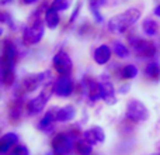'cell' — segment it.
Returning a JSON list of instances; mask_svg holds the SVG:
<instances>
[{"label":"cell","mask_w":160,"mask_h":155,"mask_svg":"<svg viewBox=\"0 0 160 155\" xmlns=\"http://www.w3.org/2000/svg\"><path fill=\"white\" fill-rule=\"evenodd\" d=\"M111 58V48L108 45L102 44L94 51V61L98 65H105Z\"/></svg>","instance_id":"cell-16"},{"label":"cell","mask_w":160,"mask_h":155,"mask_svg":"<svg viewBox=\"0 0 160 155\" xmlns=\"http://www.w3.org/2000/svg\"><path fill=\"white\" fill-rule=\"evenodd\" d=\"M22 2H24L25 4H32V3H35L37 0H22Z\"/></svg>","instance_id":"cell-28"},{"label":"cell","mask_w":160,"mask_h":155,"mask_svg":"<svg viewBox=\"0 0 160 155\" xmlns=\"http://www.w3.org/2000/svg\"><path fill=\"white\" fill-rule=\"evenodd\" d=\"M142 31H143V34L148 37H155L159 31V25H158V23L153 21V20L146 19L143 21V24H142Z\"/></svg>","instance_id":"cell-18"},{"label":"cell","mask_w":160,"mask_h":155,"mask_svg":"<svg viewBox=\"0 0 160 155\" xmlns=\"http://www.w3.org/2000/svg\"><path fill=\"white\" fill-rule=\"evenodd\" d=\"M90 10L93 13V17L97 23H102V16L100 14V7H96V6H90Z\"/></svg>","instance_id":"cell-25"},{"label":"cell","mask_w":160,"mask_h":155,"mask_svg":"<svg viewBox=\"0 0 160 155\" xmlns=\"http://www.w3.org/2000/svg\"><path fill=\"white\" fill-rule=\"evenodd\" d=\"M153 13H155L156 16H159V17H160V4H159V6H156L155 10H153Z\"/></svg>","instance_id":"cell-27"},{"label":"cell","mask_w":160,"mask_h":155,"mask_svg":"<svg viewBox=\"0 0 160 155\" xmlns=\"http://www.w3.org/2000/svg\"><path fill=\"white\" fill-rule=\"evenodd\" d=\"M53 68L61 76H69L73 69V62L69 54L65 51H59L53 56Z\"/></svg>","instance_id":"cell-6"},{"label":"cell","mask_w":160,"mask_h":155,"mask_svg":"<svg viewBox=\"0 0 160 155\" xmlns=\"http://www.w3.org/2000/svg\"><path fill=\"white\" fill-rule=\"evenodd\" d=\"M10 2H13V0H2V4H8Z\"/></svg>","instance_id":"cell-29"},{"label":"cell","mask_w":160,"mask_h":155,"mask_svg":"<svg viewBox=\"0 0 160 155\" xmlns=\"http://www.w3.org/2000/svg\"><path fill=\"white\" fill-rule=\"evenodd\" d=\"M136 75H138V68L135 65H127L121 71V76L124 79H133Z\"/></svg>","instance_id":"cell-21"},{"label":"cell","mask_w":160,"mask_h":155,"mask_svg":"<svg viewBox=\"0 0 160 155\" xmlns=\"http://www.w3.org/2000/svg\"><path fill=\"white\" fill-rule=\"evenodd\" d=\"M56 113H58V109L56 107L48 110L47 113H45V116L41 119L39 124H38L39 130L44 131V133H49V131L53 128V123L56 121Z\"/></svg>","instance_id":"cell-13"},{"label":"cell","mask_w":160,"mask_h":155,"mask_svg":"<svg viewBox=\"0 0 160 155\" xmlns=\"http://www.w3.org/2000/svg\"><path fill=\"white\" fill-rule=\"evenodd\" d=\"M91 147H93V145H91L90 142L86 141L84 138L76 144V148H78V151H79L80 155H88V154H91V150H93Z\"/></svg>","instance_id":"cell-22"},{"label":"cell","mask_w":160,"mask_h":155,"mask_svg":"<svg viewBox=\"0 0 160 155\" xmlns=\"http://www.w3.org/2000/svg\"><path fill=\"white\" fill-rule=\"evenodd\" d=\"M80 7H82V4H79L78 7L75 8V13H73L72 19H70V20H72V21H75V19H76V17H78V14H79V11H80Z\"/></svg>","instance_id":"cell-26"},{"label":"cell","mask_w":160,"mask_h":155,"mask_svg":"<svg viewBox=\"0 0 160 155\" xmlns=\"http://www.w3.org/2000/svg\"><path fill=\"white\" fill-rule=\"evenodd\" d=\"M76 116V107L73 104H68L63 107L58 109V113H56V121L59 123H66L73 120Z\"/></svg>","instance_id":"cell-15"},{"label":"cell","mask_w":160,"mask_h":155,"mask_svg":"<svg viewBox=\"0 0 160 155\" xmlns=\"http://www.w3.org/2000/svg\"><path fill=\"white\" fill-rule=\"evenodd\" d=\"M75 90V83L69 76H61L53 82V93L59 97H68Z\"/></svg>","instance_id":"cell-9"},{"label":"cell","mask_w":160,"mask_h":155,"mask_svg":"<svg viewBox=\"0 0 160 155\" xmlns=\"http://www.w3.org/2000/svg\"><path fill=\"white\" fill-rule=\"evenodd\" d=\"M17 142H18V136L16 133H6L0 141V154H8V151L16 147Z\"/></svg>","instance_id":"cell-14"},{"label":"cell","mask_w":160,"mask_h":155,"mask_svg":"<svg viewBox=\"0 0 160 155\" xmlns=\"http://www.w3.org/2000/svg\"><path fill=\"white\" fill-rule=\"evenodd\" d=\"M17 62V50L10 40H6L3 44L2 55V71H14Z\"/></svg>","instance_id":"cell-4"},{"label":"cell","mask_w":160,"mask_h":155,"mask_svg":"<svg viewBox=\"0 0 160 155\" xmlns=\"http://www.w3.org/2000/svg\"><path fill=\"white\" fill-rule=\"evenodd\" d=\"M52 93H53V85L52 86H47V88H45L44 90L38 94V96L34 97V99L28 103V106H27L28 113H30V114L41 113V111L44 110L45 104H47V102L49 100V97H51V94H52Z\"/></svg>","instance_id":"cell-5"},{"label":"cell","mask_w":160,"mask_h":155,"mask_svg":"<svg viewBox=\"0 0 160 155\" xmlns=\"http://www.w3.org/2000/svg\"><path fill=\"white\" fill-rule=\"evenodd\" d=\"M44 24L41 21H35L34 24H31L30 27L25 28L24 31V42L27 45H34V44H38L39 41L42 40L44 37Z\"/></svg>","instance_id":"cell-8"},{"label":"cell","mask_w":160,"mask_h":155,"mask_svg":"<svg viewBox=\"0 0 160 155\" xmlns=\"http://www.w3.org/2000/svg\"><path fill=\"white\" fill-rule=\"evenodd\" d=\"M49 76H51L49 72H42V73H37V75L28 76L21 85V88L24 89V93H30V92L35 90L39 85H42V83L47 82L45 79L49 78Z\"/></svg>","instance_id":"cell-11"},{"label":"cell","mask_w":160,"mask_h":155,"mask_svg":"<svg viewBox=\"0 0 160 155\" xmlns=\"http://www.w3.org/2000/svg\"><path fill=\"white\" fill-rule=\"evenodd\" d=\"M127 117L132 121H145L149 117V110L146 106L141 102V100H131L127 106V111H125Z\"/></svg>","instance_id":"cell-3"},{"label":"cell","mask_w":160,"mask_h":155,"mask_svg":"<svg viewBox=\"0 0 160 155\" xmlns=\"http://www.w3.org/2000/svg\"><path fill=\"white\" fill-rule=\"evenodd\" d=\"M141 19V11L138 8H128L127 11L118 14V16H114L112 19H110L108 21V28L112 33H118L122 34L128 30L132 24H135L138 20Z\"/></svg>","instance_id":"cell-1"},{"label":"cell","mask_w":160,"mask_h":155,"mask_svg":"<svg viewBox=\"0 0 160 155\" xmlns=\"http://www.w3.org/2000/svg\"><path fill=\"white\" fill-rule=\"evenodd\" d=\"M83 138L86 140L87 142H90L91 145L96 144H101V142L105 141V133L101 127H91L88 130H86L83 133Z\"/></svg>","instance_id":"cell-12"},{"label":"cell","mask_w":160,"mask_h":155,"mask_svg":"<svg viewBox=\"0 0 160 155\" xmlns=\"http://www.w3.org/2000/svg\"><path fill=\"white\" fill-rule=\"evenodd\" d=\"M45 23L47 25L53 30L59 25V16H58V10H55L53 7H48L45 11Z\"/></svg>","instance_id":"cell-17"},{"label":"cell","mask_w":160,"mask_h":155,"mask_svg":"<svg viewBox=\"0 0 160 155\" xmlns=\"http://www.w3.org/2000/svg\"><path fill=\"white\" fill-rule=\"evenodd\" d=\"M112 51L119 58H128V56H129V50H128V47H125V45L119 41L112 42Z\"/></svg>","instance_id":"cell-20"},{"label":"cell","mask_w":160,"mask_h":155,"mask_svg":"<svg viewBox=\"0 0 160 155\" xmlns=\"http://www.w3.org/2000/svg\"><path fill=\"white\" fill-rule=\"evenodd\" d=\"M129 42L132 44L133 51H135L136 55L139 56H145V58H150V56H155L156 54V48L152 42L146 41L143 38H138V37H131Z\"/></svg>","instance_id":"cell-7"},{"label":"cell","mask_w":160,"mask_h":155,"mask_svg":"<svg viewBox=\"0 0 160 155\" xmlns=\"http://www.w3.org/2000/svg\"><path fill=\"white\" fill-rule=\"evenodd\" d=\"M75 138V133L56 134L52 140V151L55 152V155H68L73 147Z\"/></svg>","instance_id":"cell-2"},{"label":"cell","mask_w":160,"mask_h":155,"mask_svg":"<svg viewBox=\"0 0 160 155\" xmlns=\"http://www.w3.org/2000/svg\"><path fill=\"white\" fill-rule=\"evenodd\" d=\"M100 86V96L104 100L107 104H115L117 103V97H115V90H114L112 83L110 82L107 75H102L101 80L98 82Z\"/></svg>","instance_id":"cell-10"},{"label":"cell","mask_w":160,"mask_h":155,"mask_svg":"<svg viewBox=\"0 0 160 155\" xmlns=\"http://www.w3.org/2000/svg\"><path fill=\"white\" fill-rule=\"evenodd\" d=\"M72 4V0H53L51 7H53L55 10L58 11H63V10H68Z\"/></svg>","instance_id":"cell-23"},{"label":"cell","mask_w":160,"mask_h":155,"mask_svg":"<svg viewBox=\"0 0 160 155\" xmlns=\"http://www.w3.org/2000/svg\"><path fill=\"white\" fill-rule=\"evenodd\" d=\"M145 75H146L149 79L156 80L160 78V67L158 62H149L145 68Z\"/></svg>","instance_id":"cell-19"},{"label":"cell","mask_w":160,"mask_h":155,"mask_svg":"<svg viewBox=\"0 0 160 155\" xmlns=\"http://www.w3.org/2000/svg\"><path fill=\"white\" fill-rule=\"evenodd\" d=\"M7 155H30V151L25 145H16L8 151Z\"/></svg>","instance_id":"cell-24"}]
</instances>
